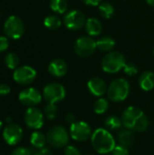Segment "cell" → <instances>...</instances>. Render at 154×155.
Masks as SVG:
<instances>
[{"mask_svg":"<svg viewBox=\"0 0 154 155\" xmlns=\"http://www.w3.org/2000/svg\"><path fill=\"white\" fill-rule=\"evenodd\" d=\"M109 109V101L106 98L100 97L93 104V111L96 114H103Z\"/></svg>","mask_w":154,"mask_h":155,"instance_id":"obj_25","label":"cell"},{"mask_svg":"<svg viewBox=\"0 0 154 155\" xmlns=\"http://www.w3.org/2000/svg\"><path fill=\"white\" fill-rule=\"evenodd\" d=\"M48 72L54 77H63L67 73V64L61 58L54 59L48 65Z\"/></svg>","mask_w":154,"mask_h":155,"instance_id":"obj_16","label":"cell"},{"mask_svg":"<svg viewBox=\"0 0 154 155\" xmlns=\"http://www.w3.org/2000/svg\"><path fill=\"white\" fill-rule=\"evenodd\" d=\"M44 114L48 120H54L57 116V107L55 104H49L44 106Z\"/></svg>","mask_w":154,"mask_h":155,"instance_id":"obj_28","label":"cell"},{"mask_svg":"<svg viewBox=\"0 0 154 155\" xmlns=\"http://www.w3.org/2000/svg\"><path fill=\"white\" fill-rule=\"evenodd\" d=\"M9 47V40L7 36H0V53L7 50Z\"/></svg>","mask_w":154,"mask_h":155,"instance_id":"obj_33","label":"cell"},{"mask_svg":"<svg viewBox=\"0 0 154 155\" xmlns=\"http://www.w3.org/2000/svg\"><path fill=\"white\" fill-rule=\"evenodd\" d=\"M10 86L6 84H0V95H7L10 93Z\"/></svg>","mask_w":154,"mask_h":155,"instance_id":"obj_35","label":"cell"},{"mask_svg":"<svg viewBox=\"0 0 154 155\" xmlns=\"http://www.w3.org/2000/svg\"><path fill=\"white\" fill-rule=\"evenodd\" d=\"M18 98L24 105L27 107H34L41 103L43 96L37 89L29 87L21 91Z\"/></svg>","mask_w":154,"mask_h":155,"instance_id":"obj_13","label":"cell"},{"mask_svg":"<svg viewBox=\"0 0 154 155\" xmlns=\"http://www.w3.org/2000/svg\"><path fill=\"white\" fill-rule=\"evenodd\" d=\"M44 114L36 107H29L25 113V123L30 129L38 130L44 123Z\"/></svg>","mask_w":154,"mask_h":155,"instance_id":"obj_12","label":"cell"},{"mask_svg":"<svg viewBox=\"0 0 154 155\" xmlns=\"http://www.w3.org/2000/svg\"><path fill=\"white\" fill-rule=\"evenodd\" d=\"M44 25L45 27L51 30H56L62 25V20L58 15H50L46 16L44 20Z\"/></svg>","mask_w":154,"mask_h":155,"instance_id":"obj_23","label":"cell"},{"mask_svg":"<svg viewBox=\"0 0 154 155\" xmlns=\"http://www.w3.org/2000/svg\"><path fill=\"white\" fill-rule=\"evenodd\" d=\"M121 119L124 128L139 133L146 131L150 124L148 117L144 114V113L135 106L127 107L123 111Z\"/></svg>","mask_w":154,"mask_h":155,"instance_id":"obj_1","label":"cell"},{"mask_svg":"<svg viewBox=\"0 0 154 155\" xmlns=\"http://www.w3.org/2000/svg\"><path fill=\"white\" fill-rule=\"evenodd\" d=\"M47 142V139H46V135H44L43 133L41 132H34L32 134H31V137H30V143L32 144V146L35 149H41V148H44L45 143Z\"/></svg>","mask_w":154,"mask_h":155,"instance_id":"obj_21","label":"cell"},{"mask_svg":"<svg viewBox=\"0 0 154 155\" xmlns=\"http://www.w3.org/2000/svg\"><path fill=\"white\" fill-rule=\"evenodd\" d=\"M153 55H154V49H153Z\"/></svg>","mask_w":154,"mask_h":155,"instance_id":"obj_41","label":"cell"},{"mask_svg":"<svg viewBox=\"0 0 154 155\" xmlns=\"http://www.w3.org/2000/svg\"><path fill=\"white\" fill-rule=\"evenodd\" d=\"M99 13L103 18L109 19L114 15V7L108 2H103L99 5Z\"/></svg>","mask_w":154,"mask_h":155,"instance_id":"obj_26","label":"cell"},{"mask_svg":"<svg viewBox=\"0 0 154 155\" xmlns=\"http://www.w3.org/2000/svg\"><path fill=\"white\" fill-rule=\"evenodd\" d=\"M126 59L123 54L118 51L109 52L102 61V68L107 74H116L123 69Z\"/></svg>","mask_w":154,"mask_h":155,"instance_id":"obj_3","label":"cell"},{"mask_svg":"<svg viewBox=\"0 0 154 155\" xmlns=\"http://www.w3.org/2000/svg\"><path fill=\"white\" fill-rule=\"evenodd\" d=\"M11 155H33L32 154V152L30 151L29 148H26V147H17L15 148L13 152Z\"/></svg>","mask_w":154,"mask_h":155,"instance_id":"obj_32","label":"cell"},{"mask_svg":"<svg viewBox=\"0 0 154 155\" xmlns=\"http://www.w3.org/2000/svg\"><path fill=\"white\" fill-rule=\"evenodd\" d=\"M104 126L109 131H116L120 130L123 126L122 119L115 115H110L108 116L104 121Z\"/></svg>","mask_w":154,"mask_h":155,"instance_id":"obj_22","label":"cell"},{"mask_svg":"<svg viewBox=\"0 0 154 155\" xmlns=\"http://www.w3.org/2000/svg\"><path fill=\"white\" fill-rule=\"evenodd\" d=\"M5 63L9 69H16L19 64V57L15 53H9L5 57Z\"/></svg>","mask_w":154,"mask_h":155,"instance_id":"obj_27","label":"cell"},{"mask_svg":"<svg viewBox=\"0 0 154 155\" xmlns=\"http://www.w3.org/2000/svg\"><path fill=\"white\" fill-rule=\"evenodd\" d=\"M86 22L85 15L79 10H72L64 16V24L69 30H79L84 26Z\"/></svg>","mask_w":154,"mask_h":155,"instance_id":"obj_11","label":"cell"},{"mask_svg":"<svg viewBox=\"0 0 154 155\" xmlns=\"http://www.w3.org/2000/svg\"><path fill=\"white\" fill-rule=\"evenodd\" d=\"M96 48V41L92 36H81L74 43V51L80 57H88L92 55Z\"/></svg>","mask_w":154,"mask_h":155,"instance_id":"obj_9","label":"cell"},{"mask_svg":"<svg viewBox=\"0 0 154 155\" xmlns=\"http://www.w3.org/2000/svg\"><path fill=\"white\" fill-rule=\"evenodd\" d=\"M87 155H93V154H87Z\"/></svg>","mask_w":154,"mask_h":155,"instance_id":"obj_42","label":"cell"},{"mask_svg":"<svg viewBox=\"0 0 154 155\" xmlns=\"http://www.w3.org/2000/svg\"><path fill=\"white\" fill-rule=\"evenodd\" d=\"M33 155H54L53 153L48 149V148H41V149H36V151L33 153Z\"/></svg>","mask_w":154,"mask_h":155,"instance_id":"obj_34","label":"cell"},{"mask_svg":"<svg viewBox=\"0 0 154 155\" xmlns=\"http://www.w3.org/2000/svg\"><path fill=\"white\" fill-rule=\"evenodd\" d=\"M13 78L15 82L22 85H27L32 84L36 78V71L28 65H23L17 67L14 74Z\"/></svg>","mask_w":154,"mask_h":155,"instance_id":"obj_10","label":"cell"},{"mask_svg":"<svg viewBox=\"0 0 154 155\" xmlns=\"http://www.w3.org/2000/svg\"><path fill=\"white\" fill-rule=\"evenodd\" d=\"M146 2H147L150 5L154 6V0H146Z\"/></svg>","mask_w":154,"mask_h":155,"instance_id":"obj_38","label":"cell"},{"mask_svg":"<svg viewBox=\"0 0 154 155\" xmlns=\"http://www.w3.org/2000/svg\"><path fill=\"white\" fill-rule=\"evenodd\" d=\"M23 137V129L16 124H7L3 132V138L9 145L17 144Z\"/></svg>","mask_w":154,"mask_h":155,"instance_id":"obj_14","label":"cell"},{"mask_svg":"<svg viewBox=\"0 0 154 155\" xmlns=\"http://www.w3.org/2000/svg\"><path fill=\"white\" fill-rule=\"evenodd\" d=\"M92 146L99 154H107L113 152L116 142L113 134L106 128H98L91 136Z\"/></svg>","mask_w":154,"mask_h":155,"instance_id":"obj_2","label":"cell"},{"mask_svg":"<svg viewBox=\"0 0 154 155\" xmlns=\"http://www.w3.org/2000/svg\"><path fill=\"white\" fill-rule=\"evenodd\" d=\"M84 27L87 34L92 37L100 35L103 31V25L101 21L95 17H90L86 19Z\"/></svg>","mask_w":154,"mask_h":155,"instance_id":"obj_17","label":"cell"},{"mask_svg":"<svg viewBox=\"0 0 154 155\" xmlns=\"http://www.w3.org/2000/svg\"><path fill=\"white\" fill-rule=\"evenodd\" d=\"M66 91L63 84L59 83H51L44 86L43 96L49 104H56L65 98Z\"/></svg>","mask_w":154,"mask_h":155,"instance_id":"obj_7","label":"cell"},{"mask_svg":"<svg viewBox=\"0 0 154 155\" xmlns=\"http://www.w3.org/2000/svg\"><path fill=\"white\" fill-rule=\"evenodd\" d=\"M87 88L89 92L96 97H102L103 94H107L108 90L105 82L100 77H93L90 79L87 83Z\"/></svg>","mask_w":154,"mask_h":155,"instance_id":"obj_15","label":"cell"},{"mask_svg":"<svg viewBox=\"0 0 154 155\" xmlns=\"http://www.w3.org/2000/svg\"><path fill=\"white\" fill-rule=\"evenodd\" d=\"M50 8L56 14H64L68 8L66 0H50Z\"/></svg>","mask_w":154,"mask_h":155,"instance_id":"obj_24","label":"cell"},{"mask_svg":"<svg viewBox=\"0 0 154 155\" xmlns=\"http://www.w3.org/2000/svg\"><path fill=\"white\" fill-rule=\"evenodd\" d=\"M10 121H11V118H10V117H8V118H7V120H6V122H10Z\"/></svg>","mask_w":154,"mask_h":155,"instance_id":"obj_40","label":"cell"},{"mask_svg":"<svg viewBox=\"0 0 154 155\" xmlns=\"http://www.w3.org/2000/svg\"><path fill=\"white\" fill-rule=\"evenodd\" d=\"M70 136L76 142H86L93 134L91 126L84 121H76L70 126Z\"/></svg>","mask_w":154,"mask_h":155,"instance_id":"obj_8","label":"cell"},{"mask_svg":"<svg viewBox=\"0 0 154 155\" xmlns=\"http://www.w3.org/2000/svg\"><path fill=\"white\" fill-rule=\"evenodd\" d=\"M65 120H66V122H67L68 124H70V125L76 122L75 115L73 114H67L65 115Z\"/></svg>","mask_w":154,"mask_h":155,"instance_id":"obj_36","label":"cell"},{"mask_svg":"<svg viewBox=\"0 0 154 155\" xmlns=\"http://www.w3.org/2000/svg\"><path fill=\"white\" fill-rule=\"evenodd\" d=\"M2 125H3V123L0 121V130H1V128H2Z\"/></svg>","mask_w":154,"mask_h":155,"instance_id":"obj_39","label":"cell"},{"mask_svg":"<svg viewBox=\"0 0 154 155\" xmlns=\"http://www.w3.org/2000/svg\"><path fill=\"white\" fill-rule=\"evenodd\" d=\"M97 48L102 52H111L115 46V40L111 36H102L96 41Z\"/></svg>","mask_w":154,"mask_h":155,"instance_id":"obj_20","label":"cell"},{"mask_svg":"<svg viewBox=\"0 0 154 155\" xmlns=\"http://www.w3.org/2000/svg\"><path fill=\"white\" fill-rule=\"evenodd\" d=\"M140 87L146 92H149L154 88V73L151 71L143 72L139 78Z\"/></svg>","mask_w":154,"mask_h":155,"instance_id":"obj_19","label":"cell"},{"mask_svg":"<svg viewBox=\"0 0 154 155\" xmlns=\"http://www.w3.org/2000/svg\"><path fill=\"white\" fill-rule=\"evenodd\" d=\"M130 94V84L124 78H117L113 80L107 90V96L113 102H123Z\"/></svg>","mask_w":154,"mask_h":155,"instance_id":"obj_4","label":"cell"},{"mask_svg":"<svg viewBox=\"0 0 154 155\" xmlns=\"http://www.w3.org/2000/svg\"><path fill=\"white\" fill-rule=\"evenodd\" d=\"M70 134L63 125H54L46 134L47 143L54 148H64L69 143Z\"/></svg>","mask_w":154,"mask_h":155,"instance_id":"obj_5","label":"cell"},{"mask_svg":"<svg viewBox=\"0 0 154 155\" xmlns=\"http://www.w3.org/2000/svg\"><path fill=\"white\" fill-rule=\"evenodd\" d=\"M117 139L119 142V144L126 147V148H131L133 146L134 144V135H133V131L124 128L119 131L118 135H117Z\"/></svg>","mask_w":154,"mask_h":155,"instance_id":"obj_18","label":"cell"},{"mask_svg":"<svg viewBox=\"0 0 154 155\" xmlns=\"http://www.w3.org/2000/svg\"><path fill=\"white\" fill-rule=\"evenodd\" d=\"M64 155H83L81 151L74 146V145H67L64 147Z\"/></svg>","mask_w":154,"mask_h":155,"instance_id":"obj_31","label":"cell"},{"mask_svg":"<svg viewBox=\"0 0 154 155\" xmlns=\"http://www.w3.org/2000/svg\"><path fill=\"white\" fill-rule=\"evenodd\" d=\"M4 32L5 36L10 39H19L25 32V25L22 19L16 15L9 16L5 22Z\"/></svg>","mask_w":154,"mask_h":155,"instance_id":"obj_6","label":"cell"},{"mask_svg":"<svg viewBox=\"0 0 154 155\" xmlns=\"http://www.w3.org/2000/svg\"><path fill=\"white\" fill-rule=\"evenodd\" d=\"M123 70L129 76H133L138 74V67L135 64L133 63H126Z\"/></svg>","mask_w":154,"mask_h":155,"instance_id":"obj_29","label":"cell"},{"mask_svg":"<svg viewBox=\"0 0 154 155\" xmlns=\"http://www.w3.org/2000/svg\"><path fill=\"white\" fill-rule=\"evenodd\" d=\"M83 2L85 5H92V6H96V5H99L101 4L102 0H83Z\"/></svg>","mask_w":154,"mask_h":155,"instance_id":"obj_37","label":"cell"},{"mask_svg":"<svg viewBox=\"0 0 154 155\" xmlns=\"http://www.w3.org/2000/svg\"><path fill=\"white\" fill-rule=\"evenodd\" d=\"M112 155H129V149L121 144H118L113 150Z\"/></svg>","mask_w":154,"mask_h":155,"instance_id":"obj_30","label":"cell"}]
</instances>
